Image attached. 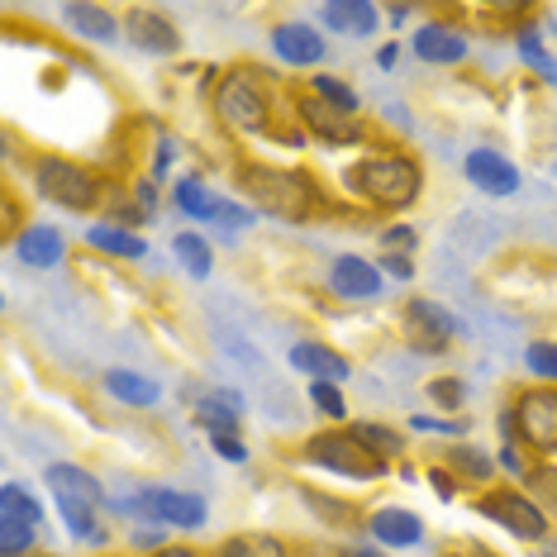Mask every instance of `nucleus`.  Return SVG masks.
I'll list each match as a JSON object with an SVG mask.
<instances>
[{"instance_id":"nucleus-1","label":"nucleus","mask_w":557,"mask_h":557,"mask_svg":"<svg viewBox=\"0 0 557 557\" xmlns=\"http://www.w3.org/2000/svg\"><path fill=\"white\" fill-rule=\"evenodd\" d=\"M348 186L362 200H372L376 210H405V206H414V196H420L424 172H420L414 158L372 153V158H362V162L348 168Z\"/></svg>"},{"instance_id":"nucleus-2","label":"nucleus","mask_w":557,"mask_h":557,"mask_svg":"<svg viewBox=\"0 0 557 557\" xmlns=\"http://www.w3.org/2000/svg\"><path fill=\"white\" fill-rule=\"evenodd\" d=\"M244 191L258 200L268 214H282V220H306L310 206H314L310 176H300L290 168H248L244 172Z\"/></svg>"},{"instance_id":"nucleus-3","label":"nucleus","mask_w":557,"mask_h":557,"mask_svg":"<svg viewBox=\"0 0 557 557\" xmlns=\"http://www.w3.org/2000/svg\"><path fill=\"white\" fill-rule=\"evenodd\" d=\"M34 186H39L44 200H53V206H62V210H91L100 200V182L67 158H39Z\"/></svg>"},{"instance_id":"nucleus-4","label":"nucleus","mask_w":557,"mask_h":557,"mask_svg":"<svg viewBox=\"0 0 557 557\" xmlns=\"http://www.w3.org/2000/svg\"><path fill=\"white\" fill-rule=\"evenodd\" d=\"M306 458L324 472H338V476H352V481H376L386 476V458L367 453L352 434H314L306 443Z\"/></svg>"},{"instance_id":"nucleus-5","label":"nucleus","mask_w":557,"mask_h":557,"mask_svg":"<svg viewBox=\"0 0 557 557\" xmlns=\"http://www.w3.org/2000/svg\"><path fill=\"white\" fill-rule=\"evenodd\" d=\"M214 110H220V120L230 124L238 134H258L268 129V96H262V86L248 77V72H230V77L220 82V91H214Z\"/></svg>"},{"instance_id":"nucleus-6","label":"nucleus","mask_w":557,"mask_h":557,"mask_svg":"<svg viewBox=\"0 0 557 557\" xmlns=\"http://www.w3.org/2000/svg\"><path fill=\"white\" fill-rule=\"evenodd\" d=\"M134 510L148 519V524H168V529H200L210 519L206 500L196 491H172V486H148L134 496Z\"/></svg>"},{"instance_id":"nucleus-7","label":"nucleus","mask_w":557,"mask_h":557,"mask_svg":"<svg viewBox=\"0 0 557 557\" xmlns=\"http://www.w3.org/2000/svg\"><path fill=\"white\" fill-rule=\"evenodd\" d=\"M486 519H496L500 529H510L515 539H548V515L539 510V500H529L524 491H491L476 505Z\"/></svg>"},{"instance_id":"nucleus-8","label":"nucleus","mask_w":557,"mask_h":557,"mask_svg":"<svg viewBox=\"0 0 557 557\" xmlns=\"http://www.w3.org/2000/svg\"><path fill=\"white\" fill-rule=\"evenodd\" d=\"M515 429L529 438V448L539 453H557V391L553 386H539V391H524L515 400Z\"/></svg>"},{"instance_id":"nucleus-9","label":"nucleus","mask_w":557,"mask_h":557,"mask_svg":"<svg viewBox=\"0 0 557 557\" xmlns=\"http://www.w3.org/2000/svg\"><path fill=\"white\" fill-rule=\"evenodd\" d=\"M405 324H410V344L424 348V352H443L453 344V334H458L453 314L443 306H434V300H420V296L405 306Z\"/></svg>"},{"instance_id":"nucleus-10","label":"nucleus","mask_w":557,"mask_h":557,"mask_svg":"<svg viewBox=\"0 0 557 557\" xmlns=\"http://www.w3.org/2000/svg\"><path fill=\"white\" fill-rule=\"evenodd\" d=\"M296 115L306 120L310 129L324 138V144H362L358 115H348V110L329 106V100H320V96H300V110H296Z\"/></svg>"},{"instance_id":"nucleus-11","label":"nucleus","mask_w":557,"mask_h":557,"mask_svg":"<svg viewBox=\"0 0 557 557\" xmlns=\"http://www.w3.org/2000/svg\"><path fill=\"white\" fill-rule=\"evenodd\" d=\"M467 182H472L481 196H515L519 168L510 158H500L496 148H472V153H467Z\"/></svg>"},{"instance_id":"nucleus-12","label":"nucleus","mask_w":557,"mask_h":557,"mask_svg":"<svg viewBox=\"0 0 557 557\" xmlns=\"http://www.w3.org/2000/svg\"><path fill=\"white\" fill-rule=\"evenodd\" d=\"M329 282H334V290L344 300H372L376 290H382V268L344 252V258H334V268H329Z\"/></svg>"},{"instance_id":"nucleus-13","label":"nucleus","mask_w":557,"mask_h":557,"mask_svg":"<svg viewBox=\"0 0 557 557\" xmlns=\"http://www.w3.org/2000/svg\"><path fill=\"white\" fill-rule=\"evenodd\" d=\"M286 358H290V367H296L300 376H314V382H329V386H338V382H344V376L352 372L344 352H334L329 344H314V338L296 344V348L286 352Z\"/></svg>"},{"instance_id":"nucleus-14","label":"nucleus","mask_w":557,"mask_h":557,"mask_svg":"<svg viewBox=\"0 0 557 557\" xmlns=\"http://www.w3.org/2000/svg\"><path fill=\"white\" fill-rule=\"evenodd\" d=\"M414 58L420 62H434V67H453V62L467 58V39L458 29H448V24H424V29H414Z\"/></svg>"},{"instance_id":"nucleus-15","label":"nucleus","mask_w":557,"mask_h":557,"mask_svg":"<svg viewBox=\"0 0 557 557\" xmlns=\"http://www.w3.org/2000/svg\"><path fill=\"white\" fill-rule=\"evenodd\" d=\"M372 539L386 543V548H414V543L424 539V519L414 510H400V505H386V510L372 515Z\"/></svg>"},{"instance_id":"nucleus-16","label":"nucleus","mask_w":557,"mask_h":557,"mask_svg":"<svg viewBox=\"0 0 557 557\" xmlns=\"http://www.w3.org/2000/svg\"><path fill=\"white\" fill-rule=\"evenodd\" d=\"M15 252H20V262H29V268H62L67 238H62L53 224H29V230L15 238Z\"/></svg>"},{"instance_id":"nucleus-17","label":"nucleus","mask_w":557,"mask_h":557,"mask_svg":"<svg viewBox=\"0 0 557 557\" xmlns=\"http://www.w3.org/2000/svg\"><path fill=\"white\" fill-rule=\"evenodd\" d=\"M272 48L290 67H314V62H324V39L310 24H282V29L272 34Z\"/></svg>"},{"instance_id":"nucleus-18","label":"nucleus","mask_w":557,"mask_h":557,"mask_svg":"<svg viewBox=\"0 0 557 557\" xmlns=\"http://www.w3.org/2000/svg\"><path fill=\"white\" fill-rule=\"evenodd\" d=\"M320 15H324L329 29L348 34V39H372V34H376V20H382L372 0H329Z\"/></svg>"},{"instance_id":"nucleus-19","label":"nucleus","mask_w":557,"mask_h":557,"mask_svg":"<svg viewBox=\"0 0 557 557\" xmlns=\"http://www.w3.org/2000/svg\"><path fill=\"white\" fill-rule=\"evenodd\" d=\"M129 34H134V44L144 48V53H176V48H182V34H176L158 10H134Z\"/></svg>"},{"instance_id":"nucleus-20","label":"nucleus","mask_w":557,"mask_h":557,"mask_svg":"<svg viewBox=\"0 0 557 557\" xmlns=\"http://www.w3.org/2000/svg\"><path fill=\"white\" fill-rule=\"evenodd\" d=\"M196 420L210 429V434H238V420H244V400L238 391H210L196 405Z\"/></svg>"},{"instance_id":"nucleus-21","label":"nucleus","mask_w":557,"mask_h":557,"mask_svg":"<svg viewBox=\"0 0 557 557\" xmlns=\"http://www.w3.org/2000/svg\"><path fill=\"white\" fill-rule=\"evenodd\" d=\"M48 491H53V496L106 505V491H100V481L86 472V467H72V462H53V467H48Z\"/></svg>"},{"instance_id":"nucleus-22","label":"nucleus","mask_w":557,"mask_h":557,"mask_svg":"<svg viewBox=\"0 0 557 557\" xmlns=\"http://www.w3.org/2000/svg\"><path fill=\"white\" fill-rule=\"evenodd\" d=\"M53 500H58V515H62V524H67L72 539H82V543H106L110 539V529L100 524V505L72 500V496H53Z\"/></svg>"},{"instance_id":"nucleus-23","label":"nucleus","mask_w":557,"mask_h":557,"mask_svg":"<svg viewBox=\"0 0 557 557\" xmlns=\"http://www.w3.org/2000/svg\"><path fill=\"white\" fill-rule=\"evenodd\" d=\"M106 391L115 400H124V405H158V396H162V386L153 382V376H144V372H129V367H110L106 372Z\"/></svg>"},{"instance_id":"nucleus-24","label":"nucleus","mask_w":557,"mask_h":557,"mask_svg":"<svg viewBox=\"0 0 557 557\" xmlns=\"http://www.w3.org/2000/svg\"><path fill=\"white\" fill-rule=\"evenodd\" d=\"M62 15H67L72 34H82V39H91V44H115L120 39V20L100 5H67Z\"/></svg>"},{"instance_id":"nucleus-25","label":"nucleus","mask_w":557,"mask_h":557,"mask_svg":"<svg viewBox=\"0 0 557 557\" xmlns=\"http://www.w3.org/2000/svg\"><path fill=\"white\" fill-rule=\"evenodd\" d=\"M0 519H15V524H24V529H34V534H39V529H44V505L34 500L20 481H5V486H0Z\"/></svg>"},{"instance_id":"nucleus-26","label":"nucleus","mask_w":557,"mask_h":557,"mask_svg":"<svg viewBox=\"0 0 557 557\" xmlns=\"http://www.w3.org/2000/svg\"><path fill=\"white\" fill-rule=\"evenodd\" d=\"M86 244L91 248H100V252H110V258H144L148 252V244L138 234H129V230H120V224H91V234H86Z\"/></svg>"},{"instance_id":"nucleus-27","label":"nucleus","mask_w":557,"mask_h":557,"mask_svg":"<svg viewBox=\"0 0 557 557\" xmlns=\"http://www.w3.org/2000/svg\"><path fill=\"white\" fill-rule=\"evenodd\" d=\"M176 206H182L186 214H191V220H220L224 214V196H214L210 186H200V182H191V176H186V182H176Z\"/></svg>"},{"instance_id":"nucleus-28","label":"nucleus","mask_w":557,"mask_h":557,"mask_svg":"<svg viewBox=\"0 0 557 557\" xmlns=\"http://www.w3.org/2000/svg\"><path fill=\"white\" fill-rule=\"evenodd\" d=\"M214 557H290V553L276 534H234L214 548Z\"/></svg>"},{"instance_id":"nucleus-29","label":"nucleus","mask_w":557,"mask_h":557,"mask_svg":"<svg viewBox=\"0 0 557 557\" xmlns=\"http://www.w3.org/2000/svg\"><path fill=\"white\" fill-rule=\"evenodd\" d=\"M172 252L182 258L186 272L200 276V282H206V276L214 272V252H210V244H206L200 234H176V238H172Z\"/></svg>"},{"instance_id":"nucleus-30","label":"nucleus","mask_w":557,"mask_h":557,"mask_svg":"<svg viewBox=\"0 0 557 557\" xmlns=\"http://www.w3.org/2000/svg\"><path fill=\"white\" fill-rule=\"evenodd\" d=\"M352 438H358L367 453H376V458H396V453H405L400 434L386 424H352Z\"/></svg>"},{"instance_id":"nucleus-31","label":"nucleus","mask_w":557,"mask_h":557,"mask_svg":"<svg viewBox=\"0 0 557 557\" xmlns=\"http://www.w3.org/2000/svg\"><path fill=\"white\" fill-rule=\"evenodd\" d=\"M448 462L458 467L462 476H472V481H491V472H496V462H491V453L472 448V443H458V448H453V458H448Z\"/></svg>"},{"instance_id":"nucleus-32","label":"nucleus","mask_w":557,"mask_h":557,"mask_svg":"<svg viewBox=\"0 0 557 557\" xmlns=\"http://www.w3.org/2000/svg\"><path fill=\"white\" fill-rule=\"evenodd\" d=\"M314 86V96L329 100V106H338V110H348V115H358V91H352L348 82H338V77H329V72H320V77L310 82Z\"/></svg>"},{"instance_id":"nucleus-33","label":"nucleus","mask_w":557,"mask_h":557,"mask_svg":"<svg viewBox=\"0 0 557 557\" xmlns=\"http://www.w3.org/2000/svg\"><path fill=\"white\" fill-rule=\"evenodd\" d=\"M310 400H314V410H320L324 420H338V424L348 420V400H344V391H338V386L310 382Z\"/></svg>"},{"instance_id":"nucleus-34","label":"nucleus","mask_w":557,"mask_h":557,"mask_svg":"<svg viewBox=\"0 0 557 557\" xmlns=\"http://www.w3.org/2000/svg\"><path fill=\"white\" fill-rule=\"evenodd\" d=\"M524 367L543 382H557V344H529L524 348Z\"/></svg>"},{"instance_id":"nucleus-35","label":"nucleus","mask_w":557,"mask_h":557,"mask_svg":"<svg viewBox=\"0 0 557 557\" xmlns=\"http://www.w3.org/2000/svg\"><path fill=\"white\" fill-rule=\"evenodd\" d=\"M34 529H24V524H15V519H0V553L5 557H20L24 548H34Z\"/></svg>"},{"instance_id":"nucleus-36","label":"nucleus","mask_w":557,"mask_h":557,"mask_svg":"<svg viewBox=\"0 0 557 557\" xmlns=\"http://www.w3.org/2000/svg\"><path fill=\"white\" fill-rule=\"evenodd\" d=\"M519 53H524L529 62H534V67L543 72V77H553V82H557V62H553V58L539 48V34H534V29H524V34H519Z\"/></svg>"},{"instance_id":"nucleus-37","label":"nucleus","mask_w":557,"mask_h":557,"mask_svg":"<svg viewBox=\"0 0 557 557\" xmlns=\"http://www.w3.org/2000/svg\"><path fill=\"white\" fill-rule=\"evenodd\" d=\"M210 443H214V453H220L224 462H248V448H244V438L238 434H210Z\"/></svg>"},{"instance_id":"nucleus-38","label":"nucleus","mask_w":557,"mask_h":557,"mask_svg":"<svg viewBox=\"0 0 557 557\" xmlns=\"http://www.w3.org/2000/svg\"><path fill=\"white\" fill-rule=\"evenodd\" d=\"M306 500H310L320 515L334 519V524H348V519H352V505H344V500H324L320 491H306Z\"/></svg>"},{"instance_id":"nucleus-39","label":"nucleus","mask_w":557,"mask_h":557,"mask_svg":"<svg viewBox=\"0 0 557 557\" xmlns=\"http://www.w3.org/2000/svg\"><path fill=\"white\" fill-rule=\"evenodd\" d=\"M429 396H434L438 405H448V410H458V405L467 400V386H462V382H448V376H443V382L429 386Z\"/></svg>"},{"instance_id":"nucleus-40","label":"nucleus","mask_w":557,"mask_h":557,"mask_svg":"<svg viewBox=\"0 0 557 557\" xmlns=\"http://www.w3.org/2000/svg\"><path fill=\"white\" fill-rule=\"evenodd\" d=\"M429 486H434L443 500H453V496H458V476H448V472H443V467H434V472H429Z\"/></svg>"},{"instance_id":"nucleus-41","label":"nucleus","mask_w":557,"mask_h":557,"mask_svg":"<svg viewBox=\"0 0 557 557\" xmlns=\"http://www.w3.org/2000/svg\"><path fill=\"white\" fill-rule=\"evenodd\" d=\"M529 486H539L548 500H557V472H548V467H543V472H529Z\"/></svg>"},{"instance_id":"nucleus-42","label":"nucleus","mask_w":557,"mask_h":557,"mask_svg":"<svg viewBox=\"0 0 557 557\" xmlns=\"http://www.w3.org/2000/svg\"><path fill=\"white\" fill-rule=\"evenodd\" d=\"M410 424L414 429H434V434H462V420H420V414H414Z\"/></svg>"},{"instance_id":"nucleus-43","label":"nucleus","mask_w":557,"mask_h":557,"mask_svg":"<svg viewBox=\"0 0 557 557\" xmlns=\"http://www.w3.org/2000/svg\"><path fill=\"white\" fill-rule=\"evenodd\" d=\"M382 244H386V248H414L420 238H414V230H386Z\"/></svg>"},{"instance_id":"nucleus-44","label":"nucleus","mask_w":557,"mask_h":557,"mask_svg":"<svg viewBox=\"0 0 557 557\" xmlns=\"http://www.w3.org/2000/svg\"><path fill=\"white\" fill-rule=\"evenodd\" d=\"M382 262H386V272H391V276H400V282L414 272V268H410V258H400V252H386Z\"/></svg>"},{"instance_id":"nucleus-45","label":"nucleus","mask_w":557,"mask_h":557,"mask_svg":"<svg viewBox=\"0 0 557 557\" xmlns=\"http://www.w3.org/2000/svg\"><path fill=\"white\" fill-rule=\"evenodd\" d=\"M500 467H505V472H519V476H524V458H519V448H510V443H505V448H500Z\"/></svg>"},{"instance_id":"nucleus-46","label":"nucleus","mask_w":557,"mask_h":557,"mask_svg":"<svg viewBox=\"0 0 557 557\" xmlns=\"http://www.w3.org/2000/svg\"><path fill=\"white\" fill-rule=\"evenodd\" d=\"M134 543H138V548H162V529H134Z\"/></svg>"},{"instance_id":"nucleus-47","label":"nucleus","mask_w":557,"mask_h":557,"mask_svg":"<svg viewBox=\"0 0 557 557\" xmlns=\"http://www.w3.org/2000/svg\"><path fill=\"white\" fill-rule=\"evenodd\" d=\"M138 206H144V210H153V206H158V191H153V182H144V186H138Z\"/></svg>"},{"instance_id":"nucleus-48","label":"nucleus","mask_w":557,"mask_h":557,"mask_svg":"<svg viewBox=\"0 0 557 557\" xmlns=\"http://www.w3.org/2000/svg\"><path fill=\"white\" fill-rule=\"evenodd\" d=\"M153 557H200L196 548H186V543H176V548H158Z\"/></svg>"},{"instance_id":"nucleus-49","label":"nucleus","mask_w":557,"mask_h":557,"mask_svg":"<svg viewBox=\"0 0 557 557\" xmlns=\"http://www.w3.org/2000/svg\"><path fill=\"white\" fill-rule=\"evenodd\" d=\"M386 20H391V24H405V20H410V10H405V5H391Z\"/></svg>"},{"instance_id":"nucleus-50","label":"nucleus","mask_w":557,"mask_h":557,"mask_svg":"<svg viewBox=\"0 0 557 557\" xmlns=\"http://www.w3.org/2000/svg\"><path fill=\"white\" fill-rule=\"evenodd\" d=\"M352 557H386V553H376V548H358V553H352Z\"/></svg>"},{"instance_id":"nucleus-51","label":"nucleus","mask_w":557,"mask_h":557,"mask_svg":"<svg viewBox=\"0 0 557 557\" xmlns=\"http://www.w3.org/2000/svg\"><path fill=\"white\" fill-rule=\"evenodd\" d=\"M448 557H462V553H448Z\"/></svg>"}]
</instances>
